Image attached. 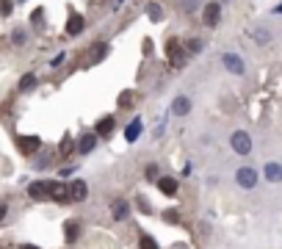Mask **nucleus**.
Here are the masks:
<instances>
[{
    "label": "nucleus",
    "mask_w": 282,
    "mask_h": 249,
    "mask_svg": "<svg viewBox=\"0 0 282 249\" xmlns=\"http://www.w3.org/2000/svg\"><path fill=\"white\" fill-rule=\"evenodd\" d=\"M75 150H78V144H75V139L67 133V136L61 139V144H58V152H61V155H72Z\"/></svg>",
    "instance_id": "nucleus-19"
},
{
    "label": "nucleus",
    "mask_w": 282,
    "mask_h": 249,
    "mask_svg": "<svg viewBox=\"0 0 282 249\" xmlns=\"http://www.w3.org/2000/svg\"><path fill=\"white\" fill-rule=\"evenodd\" d=\"M139 249H158V241L153 238V235H147V233H144L141 238H139Z\"/></svg>",
    "instance_id": "nucleus-23"
},
{
    "label": "nucleus",
    "mask_w": 282,
    "mask_h": 249,
    "mask_svg": "<svg viewBox=\"0 0 282 249\" xmlns=\"http://www.w3.org/2000/svg\"><path fill=\"white\" fill-rule=\"evenodd\" d=\"M183 47H185V53H188V56H197V53L202 50V42H199V39H188Z\"/></svg>",
    "instance_id": "nucleus-24"
},
{
    "label": "nucleus",
    "mask_w": 282,
    "mask_h": 249,
    "mask_svg": "<svg viewBox=\"0 0 282 249\" xmlns=\"http://www.w3.org/2000/svg\"><path fill=\"white\" fill-rule=\"evenodd\" d=\"M17 150L23 152V155H36V152L42 150V139L39 136H19L17 139Z\"/></svg>",
    "instance_id": "nucleus-5"
},
{
    "label": "nucleus",
    "mask_w": 282,
    "mask_h": 249,
    "mask_svg": "<svg viewBox=\"0 0 282 249\" xmlns=\"http://www.w3.org/2000/svg\"><path fill=\"white\" fill-rule=\"evenodd\" d=\"M50 199L53 202H58V205H67L70 202V183H58V180H53V186H50Z\"/></svg>",
    "instance_id": "nucleus-9"
},
{
    "label": "nucleus",
    "mask_w": 282,
    "mask_h": 249,
    "mask_svg": "<svg viewBox=\"0 0 282 249\" xmlns=\"http://www.w3.org/2000/svg\"><path fill=\"white\" fill-rule=\"evenodd\" d=\"M97 144H100L97 133H94V130H89V133H83V136L78 139V152H80V155H89V152H94V150H97Z\"/></svg>",
    "instance_id": "nucleus-8"
},
{
    "label": "nucleus",
    "mask_w": 282,
    "mask_h": 249,
    "mask_svg": "<svg viewBox=\"0 0 282 249\" xmlns=\"http://www.w3.org/2000/svg\"><path fill=\"white\" fill-rule=\"evenodd\" d=\"M274 14H282V3H277V6H274Z\"/></svg>",
    "instance_id": "nucleus-35"
},
{
    "label": "nucleus",
    "mask_w": 282,
    "mask_h": 249,
    "mask_svg": "<svg viewBox=\"0 0 282 249\" xmlns=\"http://www.w3.org/2000/svg\"><path fill=\"white\" fill-rule=\"evenodd\" d=\"M78 235H80V221L70 219V221L64 224V238H67V244H75V241H78Z\"/></svg>",
    "instance_id": "nucleus-18"
},
{
    "label": "nucleus",
    "mask_w": 282,
    "mask_h": 249,
    "mask_svg": "<svg viewBox=\"0 0 282 249\" xmlns=\"http://www.w3.org/2000/svg\"><path fill=\"white\" fill-rule=\"evenodd\" d=\"M144 174H147V180H158V177H161V169H158V164H149Z\"/></svg>",
    "instance_id": "nucleus-27"
},
{
    "label": "nucleus",
    "mask_w": 282,
    "mask_h": 249,
    "mask_svg": "<svg viewBox=\"0 0 282 249\" xmlns=\"http://www.w3.org/2000/svg\"><path fill=\"white\" fill-rule=\"evenodd\" d=\"M25 42H28V31H25V28H14V31H11V44H14V47H23Z\"/></svg>",
    "instance_id": "nucleus-21"
},
{
    "label": "nucleus",
    "mask_w": 282,
    "mask_h": 249,
    "mask_svg": "<svg viewBox=\"0 0 282 249\" xmlns=\"http://www.w3.org/2000/svg\"><path fill=\"white\" fill-rule=\"evenodd\" d=\"M39 19H42V9H36V11L31 14V22H39Z\"/></svg>",
    "instance_id": "nucleus-33"
},
{
    "label": "nucleus",
    "mask_w": 282,
    "mask_h": 249,
    "mask_svg": "<svg viewBox=\"0 0 282 249\" xmlns=\"http://www.w3.org/2000/svg\"><path fill=\"white\" fill-rule=\"evenodd\" d=\"M111 216L116 221H125L130 216V205L125 202V199H114V202H111Z\"/></svg>",
    "instance_id": "nucleus-15"
},
{
    "label": "nucleus",
    "mask_w": 282,
    "mask_h": 249,
    "mask_svg": "<svg viewBox=\"0 0 282 249\" xmlns=\"http://www.w3.org/2000/svg\"><path fill=\"white\" fill-rule=\"evenodd\" d=\"M17 3H25V0H17Z\"/></svg>",
    "instance_id": "nucleus-36"
},
{
    "label": "nucleus",
    "mask_w": 282,
    "mask_h": 249,
    "mask_svg": "<svg viewBox=\"0 0 282 249\" xmlns=\"http://www.w3.org/2000/svg\"><path fill=\"white\" fill-rule=\"evenodd\" d=\"M133 100H136L133 92H122L119 94V108H130V105H133Z\"/></svg>",
    "instance_id": "nucleus-25"
},
{
    "label": "nucleus",
    "mask_w": 282,
    "mask_h": 249,
    "mask_svg": "<svg viewBox=\"0 0 282 249\" xmlns=\"http://www.w3.org/2000/svg\"><path fill=\"white\" fill-rule=\"evenodd\" d=\"M222 64L232 72V75H244V72H246V64H244V58H241L238 53H224Z\"/></svg>",
    "instance_id": "nucleus-6"
},
{
    "label": "nucleus",
    "mask_w": 282,
    "mask_h": 249,
    "mask_svg": "<svg viewBox=\"0 0 282 249\" xmlns=\"http://www.w3.org/2000/svg\"><path fill=\"white\" fill-rule=\"evenodd\" d=\"M36 83H39V78L33 75V72H28V75L19 78V92H33V89H36Z\"/></svg>",
    "instance_id": "nucleus-20"
},
{
    "label": "nucleus",
    "mask_w": 282,
    "mask_h": 249,
    "mask_svg": "<svg viewBox=\"0 0 282 249\" xmlns=\"http://www.w3.org/2000/svg\"><path fill=\"white\" fill-rule=\"evenodd\" d=\"M263 177L268 180V183H282V164L268 161V164L263 166Z\"/></svg>",
    "instance_id": "nucleus-12"
},
{
    "label": "nucleus",
    "mask_w": 282,
    "mask_h": 249,
    "mask_svg": "<svg viewBox=\"0 0 282 249\" xmlns=\"http://www.w3.org/2000/svg\"><path fill=\"white\" fill-rule=\"evenodd\" d=\"M257 180H260V174L254 166H241V169L235 172V183L241 188H246V191H252L254 186H257Z\"/></svg>",
    "instance_id": "nucleus-3"
},
{
    "label": "nucleus",
    "mask_w": 282,
    "mask_h": 249,
    "mask_svg": "<svg viewBox=\"0 0 282 249\" xmlns=\"http://www.w3.org/2000/svg\"><path fill=\"white\" fill-rule=\"evenodd\" d=\"M166 58L171 66H183L185 61H188V53H185L183 42H177V39H169L166 42Z\"/></svg>",
    "instance_id": "nucleus-1"
},
{
    "label": "nucleus",
    "mask_w": 282,
    "mask_h": 249,
    "mask_svg": "<svg viewBox=\"0 0 282 249\" xmlns=\"http://www.w3.org/2000/svg\"><path fill=\"white\" fill-rule=\"evenodd\" d=\"M105 50H108V44H97V47H94V61H100V58L105 56Z\"/></svg>",
    "instance_id": "nucleus-30"
},
{
    "label": "nucleus",
    "mask_w": 282,
    "mask_h": 249,
    "mask_svg": "<svg viewBox=\"0 0 282 249\" xmlns=\"http://www.w3.org/2000/svg\"><path fill=\"white\" fill-rule=\"evenodd\" d=\"M188 111H191V100L188 97H175V103H171V114L175 117H188Z\"/></svg>",
    "instance_id": "nucleus-17"
},
{
    "label": "nucleus",
    "mask_w": 282,
    "mask_h": 249,
    "mask_svg": "<svg viewBox=\"0 0 282 249\" xmlns=\"http://www.w3.org/2000/svg\"><path fill=\"white\" fill-rule=\"evenodd\" d=\"M114 127H116V119L114 117H102L97 127H94V133H97V139H108L114 133Z\"/></svg>",
    "instance_id": "nucleus-14"
},
{
    "label": "nucleus",
    "mask_w": 282,
    "mask_h": 249,
    "mask_svg": "<svg viewBox=\"0 0 282 249\" xmlns=\"http://www.w3.org/2000/svg\"><path fill=\"white\" fill-rule=\"evenodd\" d=\"M230 147H232V152H238V155H249L252 152V136L246 130H235L230 136Z\"/></svg>",
    "instance_id": "nucleus-2"
},
{
    "label": "nucleus",
    "mask_w": 282,
    "mask_h": 249,
    "mask_svg": "<svg viewBox=\"0 0 282 249\" xmlns=\"http://www.w3.org/2000/svg\"><path fill=\"white\" fill-rule=\"evenodd\" d=\"M141 130H144V122L139 117L133 119V122H130L127 127H125V141H130V144H133V141H139V136H141Z\"/></svg>",
    "instance_id": "nucleus-16"
},
{
    "label": "nucleus",
    "mask_w": 282,
    "mask_h": 249,
    "mask_svg": "<svg viewBox=\"0 0 282 249\" xmlns=\"http://www.w3.org/2000/svg\"><path fill=\"white\" fill-rule=\"evenodd\" d=\"M147 17L153 19V22H161V19H163V9L158 3H147Z\"/></svg>",
    "instance_id": "nucleus-22"
},
{
    "label": "nucleus",
    "mask_w": 282,
    "mask_h": 249,
    "mask_svg": "<svg viewBox=\"0 0 282 249\" xmlns=\"http://www.w3.org/2000/svg\"><path fill=\"white\" fill-rule=\"evenodd\" d=\"M163 221H169V224H180V213L166 211V213H163Z\"/></svg>",
    "instance_id": "nucleus-29"
},
{
    "label": "nucleus",
    "mask_w": 282,
    "mask_h": 249,
    "mask_svg": "<svg viewBox=\"0 0 282 249\" xmlns=\"http://www.w3.org/2000/svg\"><path fill=\"white\" fill-rule=\"evenodd\" d=\"M83 28H86L83 14H70V17H67V33H70V36H78V33H83Z\"/></svg>",
    "instance_id": "nucleus-13"
},
{
    "label": "nucleus",
    "mask_w": 282,
    "mask_h": 249,
    "mask_svg": "<svg viewBox=\"0 0 282 249\" xmlns=\"http://www.w3.org/2000/svg\"><path fill=\"white\" fill-rule=\"evenodd\" d=\"M6 216H9V205H6L3 199H0V224L6 221Z\"/></svg>",
    "instance_id": "nucleus-32"
},
{
    "label": "nucleus",
    "mask_w": 282,
    "mask_h": 249,
    "mask_svg": "<svg viewBox=\"0 0 282 249\" xmlns=\"http://www.w3.org/2000/svg\"><path fill=\"white\" fill-rule=\"evenodd\" d=\"M254 39H257L260 44H266V42H268V39H271V36H268V31H257V33H254Z\"/></svg>",
    "instance_id": "nucleus-31"
},
{
    "label": "nucleus",
    "mask_w": 282,
    "mask_h": 249,
    "mask_svg": "<svg viewBox=\"0 0 282 249\" xmlns=\"http://www.w3.org/2000/svg\"><path fill=\"white\" fill-rule=\"evenodd\" d=\"M89 197V183L86 180H72L70 183V202H83Z\"/></svg>",
    "instance_id": "nucleus-10"
},
{
    "label": "nucleus",
    "mask_w": 282,
    "mask_h": 249,
    "mask_svg": "<svg viewBox=\"0 0 282 249\" xmlns=\"http://www.w3.org/2000/svg\"><path fill=\"white\" fill-rule=\"evenodd\" d=\"M219 19H222V3H208L202 9V22L208 25V28H216Z\"/></svg>",
    "instance_id": "nucleus-7"
},
{
    "label": "nucleus",
    "mask_w": 282,
    "mask_h": 249,
    "mask_svg": "<svg viewBox=\"0 0 282 249\" xmlns=\"http://www.w3.org/2000/svg\"><path fill=\"white\" fill-rule=\"evenodd\" d=\"M14 11V0H0V17H11Z\"/></svg>",
    "instance_id": "nucleus-26"
},
{
    "label": "nucleus",
    "mask_w": 282,
    "mask_h": 249,
    "mask_svg": "<svg viewBox=\"0 0 282 249\" xmlns=\"http://www.w3.org/2000/svg\"><path fill=\"white\" fill-rule=\"evenodd\" d=\"M50 161H53V152H45V155L39 158L33 166H36V169H45V166H50Z\"/></svg>",
    "instance_id": "nucleus-28"
},
{
    "label": "nucleus",
    "mask_w": 282,
    "mask_h": 249,
    "mask_svg": "<svg viewBox=\"0 0 282 249\" xmlns=\"http://www.w3.org/2000/svg\"><path fill=\"white\" fill-rule=\"evenodd\" d=\"M50 186L53 180H33L28 186V197L33 202H45V199H50Z\"/></svg>",
    "instance_id": "nucleus-4"
},
{
    "label": "nucleus",
    "mask_w": 282,
    "mask_h": 249,
    "mask_svg": "<svg viewBox=\"0 0 282 249\" xmlns=\"http://www.w3.org/2000/svg\"><path fill=\"white\" fill-rule=\"evenodd\" d=\"M19 249H42V246H36V244H23Z\"/></svg>",
    "instance_id": "nucleus-34"
},
{
    "label": "nucleus",
    "mask_w": 282,
    "mask_h": 249,
    "mask_svg": "<svg viewBox=\"0 0 282 249\" xmlns=\"http://www.w3.org/2000/svg\"><path fill=\"white\" fill-rule=\"evenodd\" d=\"M158 191L163 194V197H177V191H180V183H177L175 177H158Z\"/></svg>",
    "instance_id": "nucleus-11"
}]
</instances>
